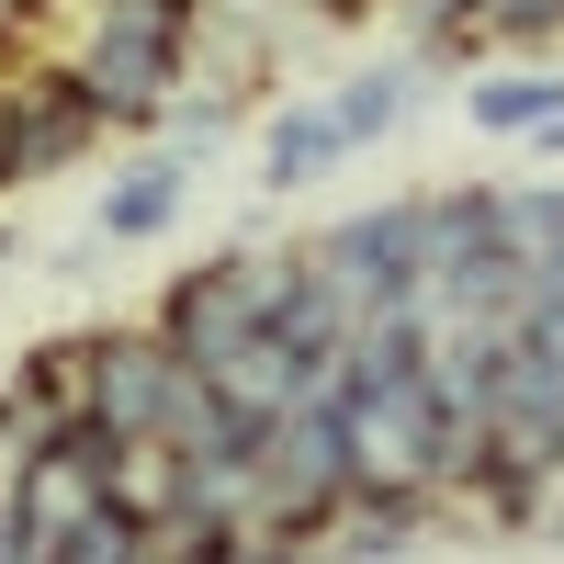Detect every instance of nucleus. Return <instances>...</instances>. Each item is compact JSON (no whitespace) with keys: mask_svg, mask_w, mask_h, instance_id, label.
<instances>
[{"mask_svg":"<svg viewBox=\"0 0 564 564\" xmlns=\"http://www.w3.org/2000/svg\"><path fill=\"white\" fill-rule=\"evenodd\" d=\"M260 305H271V260H260V249H226V260H193V271H181L170 294H159L148 327H159V339L215 384V372H238V361L271 339V316H260Z\"/></svg>","mask_w":564,"mask_h":564,"instance_id":"f257e3e1","label":"nucleus"},{"mask_svg":"<svg viewBox=\"0 0 564 564\" xmlns=\"http://www.w3.org/2000/svg\"><path fill=\"white\" fill-rule=\"evenodd\" d=\"M361 316H395V305H430V193H395L372 215H339L327 238L305 249Z\"/></svg>","mask_w":564,"mask_h":564,"instance_id":"f03ea898","label":"nucleus"},{"mask_svg":"<svg viewBox=\"0 0 564 564\" xmlns=\"http://www.w3.org/2000/svg\"><path fill=\"white\" fill-rule=\"evenodd\" d=\"M193 395H204V372L181 361L159 327H102V339H90V417H102L113 441H170Z\"/></svg>","mask_w":564,"mask_h":564,"instance_id":"7ed1b4c3","label":"nucleus"},{"mask_svg":"<svg viewBox=\"0 0 564 564\" xmlns=\"http://www.w3.org/2000/svg\"><path fill=\"white\" fill-rule=\"evenodd\" d=\"M181 204H193V159L148 148V159H124L102 193H90V238H102V249H148V238L181 226Z\"/></svg>","mask_w":564,"mask_h":564,"instance_id":"20e7f679","label":"nucleus"},{"mask_svg":"<svg viewBox=\"0 0 564 564\" xmlns=\"http://www.w3.org/2000/svg\"><path fill=\"white\" fill-rule=\"evenodd\" d=\"M553 113H564V68L553 57H486V68H463V124L497 135V148L542 135Z\"/></svg>","mask_w":564,"mask_h":564,"instance_id":"39448f33","label":"nucleus"},{"mask_svg":"<svg viewBox=\"0 0 564 564\" xmlns=\"http://www.w3.org/2000/svg\"><path fill=\"white\" fill-rule=\"evenodd\" d=\"M327 170H350V135L327 113V90H282V113L260 124V193H305Z\"/></svg>","mask_w":564,"mask_h":564,"instance_id":"423d86ee","label":"nucleus"},{"mask_svg":"<svg viewBox=\"0 0 564 564\" xmlns=\"http://www.w3.org/2000/svg\"><path fill=\"white\" fill-rule=\"evenodd\" d=\"M90 508H102V463H79L68 441H57V452H34L23 475H12V520H23V531H45V542H68Z\"/></svg>","mask_w":564,"mask_h":564,"instance_id":"0eeeda50","label":"nucleus"},{"mask_svg":"<svg viewBox=\"0 0 564 564\" xmlns=\"http://www.w3.org/2000/svg\"><path fill=\"white\" fill-rule=\"evenodd\" d=\"M417 102H430V68L417 57H372V68H350L339 90H327V113H339V135H350V159L372 148V135H395Z\"/></svg>","mask_w":564,"mask_h":564,"instance_id":"6e6552de","label":"nucleus"},{"mask_svg":"<svg viewBox=\"0 0 564 564\" xmlns=\"http://www.w3.org/2000/svg\"><path fill=\"white\" fill-rule=\"evenodd\" d=\"M475 45L486 57H553V34H564V0H475Z\"/></svg>","mask_w":564,"mask_h":564,"instance_id":"1a4fd4ad","label":"nucleus"},{"mask_svg":"<svg viewBox=\"0 0 564 564\" xmlns=\"http://www.w3.org/2000/svg\"><path fill=\"white\" fill-rule=\"evenodd\" d=\"M57 564H159V531H148V520H124V508L102 497V508H90V520L57 542Z\"/></svg>","mask_w":564,"mask_h":564,"instance_id":"9d476101","label":"nucleus"},{"mask_svg":"<svg viewBox=\"0 0 564 564\" xmlns=\"http://www.w3.org/2000/svg\"><path fill=\"white\" fill-rule=\"evenodd\" d=\"M0 564H57V542L12 520V486H0Z\"/></svg>","mask_w":564,"mask_h":564,"instance_id":"9b49d317","label":"nucleus"},{"mask_svg":"<svg viewBox=\"0 0 564 564\" xmlns=\"http://www.w3.org/2000/svg\"><path fill=\"white\" fill-rule=\"evenodd\" d=\"M305 12H316V23H372L384 0H305Z\"/></svg>","mask_w":564,"mask_h":564,"instance_id":"f8f14e48","label":"nucleus"},{"mask_svg":"<svg viewBox=\"0 0 564 564\" xmlns=\"http://www.w3.org/2000/svg\"><path fill=\"white\" fill-rule=\"evenodd\" d=\"M395 12H406V23H463L475 0H395Z\"/></svg>","mask_w":564,"mask_h":564,"instance_id":"ddd939ff","label":"nucleus"},{"mask_svg":"<svg viewBox=\"0 0 564 564\" xmlns=\"http://www.w3.org/2000/svg\"><path fill=\"white\" fill-rule=\"evenodd\" d=\"M23 260H34V238H23V226H0V282H12Z\"/></svg>","mask_w":564,"mask_h":564,"instance_id":"4468645a","label":"nucleus"},{"mask_svg":"<svg viewBox=\"0 0 564 564\" xmlns=\"http://www.w3.org/2000/svg\"><path fill=\"white\" fill-rule=\"evenodd\" d=\"M520 148H531V159H564V113H553L542 135H520Z\"/></svg>","mask_w":564,"mask_h":564,"instance_id":"2eb2a0df","label":"nucleus"},{"mask_svg":"<svg viewBox=\"0 0 564 564\" xmlns=\"http://www.w3.org/2000/svg\"><path fill=\"white\" fill-rule=\"evenodd\" d=\"M384 12H395V0H384Z\"/></svg>","mask_w":564,"mask_h":564,"instance_id":"dca6fc26","label":"nucleus"}]
</instances>
